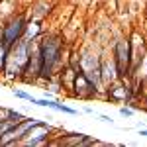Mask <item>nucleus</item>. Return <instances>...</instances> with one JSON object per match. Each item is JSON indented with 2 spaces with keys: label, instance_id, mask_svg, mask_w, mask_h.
Segmentation results:
<instances>
[{
  "label": "nucleus",
  "instance_id": "obj_8",
  "mask_svg": "<svg viewBox=\"0 0 147 147\" xmlns=\"http://www.w3.org/2000/svg\"><path fill=\"white\" fill-rule=\"evenodd\" d=\"M32 104H37V106H45V108H53V110H59V112H67V114H75L73 108H69V106H63V104H57L53 100H47V98H34L32 96Z\"/></svg>",
  "mask_w": 147,
  "mask_h": 147
},
{
  "label": "nucleus",
  "instance_id": "obj_9",
  "mask_svg": "<svg viewBox=\"0 0 147 147\" xmlns=\"http://www.w3.org/2000/svg\"><path fill=\"white\" fill-rule=\"evenodd\" d=\"M110 96H112V100H127L129 98V90L125 86H122V84H116L112 88V92H110Z\"/></svg>",
  "mask_w": 147,
  "mask_h": 147
},
{
  "label": "nucleus",
  "instance_id": "obj_5",
  "mask_svg": "<svg viewBox=\"0 0 147 147\" xmlns=\"http://www.w3.org/2000/svg\"><path fill=\"white\" fill-rule=\"evenodd\" d=\"M129 57H131L129 43L125 39H120L116 43V57H114V63H116V69H118L120 77H125V73L129 71Z\"/></svg>",
  "mask_w": 147,
  "mask_h": 147
},
{
  "label": "nucleus",
  "instance_id": "obj_2",
  "mask_svg": "<svg viewBox=\"0 0 147 147\" xmlns=\"http://www.w3.org/2000/svg\"><path fill=\"white\" fill-rule=\"evenodd\" d=\"M59 53H61V39L59 37H47L39 47V55H41V71H39V75L49 77L53 73V67L59 61Z\"/></svg>",
  "mask_w": 147,
  "mask_h": 147
},
{
  "label": "nucleus",
  "instance_id": "obj_10",
  "mask_svg": "<svg viewBox=\"0 0 147 147\" xmlns=\"http://www.w3.org/2000/svg\"><path fill=\"white\" fill-rule=\"evenodd\" d=\"M37 34H39V26H37L35 22H32V24H26L22 37H26V39H32V41H34V37H35Z\"/></svg>",
  "mask_w": 147,
  "mask_h": 147
},
{
  "label": "nucleus",
  "instance_id": "obj_11",
  "mask_svg": "<svg viewBox=\"0 0 147 147\" xmlns=\"http://www.w3.org/2000/svg\"><path fill=\"white\" fill-rule=\"evenodd\" d=\"M8 49L10 47L6 45L2 39H0V69H4V65H6V57H8Z\"/></svg>",
  "mask_w": 147,
  "mask_h": 147
},
{
  "label": "nucleus",
  "instance_id": "obj_1",
  "mask_svg": "<svg viewBox=\"0 0 147 147\" xmlns=\"http://www.w3.org/2000/svg\"><path fill=\"white\" fill-rule=\"evenodd\" d=\"M30 53H32V39H26V37L18 39L10 47V51H8L4 71L8 75H20V73H24L28 61H30Z\"/></svg>",
  "mask_w": 147,
  "mask_h": 147
},
{
  "label": "nucleus",
  "instance_id": "obj_7",
  "mask_svg": "<svg viewBox=\"0 0 147 147\" xmlns=\"http://www.w3.org/2000/svg\"><path fill=\"white\" fill-rule=\"evenodd\" d=\"M75 90L82 96V94H92L96 88H94V84L90 82V79H88L84 73H79V75L75 77Z\"/></svg>",
  "mask_w": 147,
  "mask_h": 147
},
{
  "label": "nucleus",
  "instance_id": "obj_13",
  "mask_svg": "<svg viewBox=\"0 0 147 147\" xmlns=\"http://www.w3.org/2000/svg\"><path fill=\"white\" fill-rule=\"evenodd\" d=\"M120 114L129 118V116H134V110H131V108H120Z\"/></svg>",
  "mask_w": 147,
  "mask_h": 147
},
{
  "label": "nucleus",
  "instance_id": "obj_12",
  "mask_svg": "<svg viewBox=\"0 0 147 147\" xmlns=\"http://www.w3.org/2000/svg\"><path fill=\"white\" fill-rule=\"evenodd\" d=\"M14 94L18 98H24V100H32V94H28V92H24V90H14Z\"/></svg>",
  "mask_w": 147,
  "mask_h": 147
},
{
  "label": "nucleus",
  "instance_id": "obj_6",
  "mask_svg": "<svg viewBox=\"0 0 147 147\" xmlns=\"http://www.w3.org/2000/svg\"><path fill=\"white\" fill-rule=\"evenodd\" d=\"M118 77H120V75H118L116 63H114V61H102L100 63V79H102V82L112 84Z\"/></svg>",
  "mask_w": 147,
  "mask_h": 147
},
{
  "label": "nucleus",
  "instance_id": "obj_4",
  "mask_svg": "<svg viewBox=\"0 0 147 147\" xmlns=\"http://www.w3.org/2000/svg\"><path fill=\"white\" fill-rule=\"evenodd\" d=\"M49 131H51V127L45 122H37L35 125H32L26 131V136L20 139V143H24V145H39V143H43L47 139Z\"/></svg>",
  "mask_w": 147,
  "mask_h": 147
},
{
  "label": "nucleus",
  "instance_id": "obj_14",
  "mask_svg": "<svg viewBox=\"0 0 147 147\" xmlns=\"http://www.w3.org/2000/svg\"><path fill=\"white\" fill-rule=\"evenodd\" d=\"M139 134H141V136H145V137H147V129H141Z\"/></svg>",
  "mask_w": 147,
  "mask_h": 147
},
{
  "label": "nucleus",
  "instance_id": "obj_3",
  "mask_svg": "<svg viewBox=\"0 0 147 147\" xmlns=\"http://www.w3.org/2000/svg\"><path fill=\"white\" fill-rule=\"evenodd\" d=\"M24 28H26V20H24L22 16L12 18L10 22L4 26V30H2V41H4L8 47H12L18 39H22Z\"/></svg>",
  "mask_w": 147,
  "mask_h": 147
}]
</instances>
